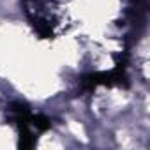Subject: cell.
Masks as SVG:
<instances>
[{"instance_id": "3957f363", "label": "cell", "mask_w": 150, "mask_h": 150, "mask_svg": "<svg viewBox=\"0 0 150 150\" xmlns=\"http://www.w3.org/2000/svg\"><path fill=\"white\" fill-rule=\"evenodd\" d=\"M32 129L35 131V134H42V132H46V131L51 129V120L46 115L37 113V115L32 117Z\"/></svg>"}, {"instance_id": "7a4b0ae2", "label": "cell", "mask_w": 150, "mask_h": 150, "mask_svg": "<svg viewBox=\"0 0 150 150\" xmlns=\"http://www.w3.org/2000/svg\"><path fill=\"white\" fill-rule=\"evenodd\" d=\"M125 69H127V55L122 57V60L117 62V65L111 69V71H104V72H90V74H85L81 78V90L85 92H92L96 90L97 87H129V81H127V74H125Z\"/></svg>"}, {"instance_id": "277c9868", "label": "cell", "mask_w": 150, "mask_h": 150, "mask_svg": "<svg viewBox=\"0 0 150 150\" xmlns=\"http://www.w3.org/2000/svg\"><path fill=\"white\" fill-rule=\"evenodd\" d=\"M134 2V11H136V21H143V14L146 11V0H132Z\"/></svg>"}, {"instance_id": "6da1fadb", "label": "cell", "mask_w": 150, "mask_h": 150, "mask_svg": "<svg viewBox=\"0 0 150 150\" xmlns=\"http://www.w3.org/2000/svg\"><path fill=\"white\" fill-rule=\"evenodd\" d=\"M7 117L9 122L13 125H16L18 132H20V141L18 146L23 150H30L35 146L37 143V134L32 129V117L34 113L30 111L28 104L21 103V101H14L7 106Z\"/></svg>"}]
</instances>
